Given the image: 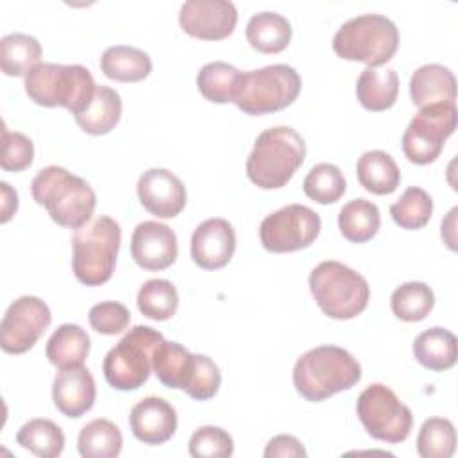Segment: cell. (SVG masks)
Segmentation results:
<instances>
[{
	"label": "cell",
	"instance_id": "cell-3",
	"mask_svg": "<svg viewBox=\"0 0 458 458\" xmlns=\"http://www.w3.org/2000/svg\"><path fill=\"white\" fill-rule=\"evenodd\" d=\"M304 157L306 143L302 136L288 125H276L258 134L245 172L258 188L277 190L293 177Z\"/></svg>",
	"mask_w": 458,
	"mask_h": 458
},
{
	"label": "cell",
	"instance_id": "cell-42",
	"mask_svg": "<svg viewBox=\"0 0 458 458\" xmlns=\"http://www.w3.org/2000/svg\"><path fill=\"white\" fill-rule=\"evenodd\" d=\"M263 454H265V458H304V456H308L301 440L292 435L272 437L268 440Z\"/></svg>",
	"mask_w": 458,
	"mask_h": 458
},
{
	"label": "cell",
	"instance_id": "cell-31",
	"mask_svg": "<svg viewBox=\"0 0 458 458\" xmlns=\"http://www.w3.org/2000/svg\"><path fill=\"white\" fill-rule=\"evenodd\" d=\"M122 431L109 419H95L82 426L77 449L82 458H116L122 453Z\"/></svg>",
	"mask_w": 458,
	"mask_h": 458
},
{
	"label": "cell",
	"instance_id": "cell-1",
	"mask_svg": "<svg viewBox=\"0 0 458 458\" xmlns=\"http://www.w3.org/2000/svg\"><path fill=\"white\" fill-rule=\"evenodd\" d=\"M30 191L57 225L75 231L89 222L97 206L93 188L82 177L57 165L41 168L32 179Z\"/></svg>",
	"mask_w": 458,
	"mask_h": 458
},
{
	"label": "cell",
	"instance_id": "cell-7",
	"mask_svg": "<svg viewBox=\"0 0 458 458\" xmlns=\"http://www.w3.org/2000/svg\"><path fill=\"white\" fill-rule=\"evenodd\" d=\"M120 242V224L106 215L77 229L72 240V268L77 281L86 286L107 283L114 272Z\"/></svg>",
	"mask_w": 458,
	"mask_h": 458
},
{
	"label": "cell",
	"instance_id": "cell-24",
	"mask_svg": "<svg viewBox=\"0 0 458 458\" xmlns=\"http://www.w3.org/2000/svg\"><path fill=\"white\" fill-rule=\"evenodd\" d=\"M249 45L261 54H279L292 39L290 21L274 11H263L252 14L245 27Z\"/></svg>",
	"mask_w": 458,
	"mask_h": 458
},
{
	"label": "cell",
	"instance_id": "cell-34",
	"mask_svg": "<svg viewBox=\"0 0 458 458\" xmlns=\"http://www.w3.org/2000/svg\"><path fill=\"white\" fill-rule=\"evenodd\" d=\"M435 306L433 290L422 281H408L397 286L390 297L392 313L404 322L426 318Z\"/></svg>",
	"mask_w": 458,
	"mask_h": 458
},
{
	"label": "cell",
	"instance_id": "cell-36",
	"mask_svg": "<svg viewBox=\"0 0 458 458\" xmlns=\"http://www.w3.org/2000/svg\"><path fill=\"white\" fill-rule=\"evenodd\" d=\"M390 215L401 229H422L433 215V199L426 190L419 186H410L390 206Z\"/></svg>",
	"mask_w": 458,
	"mask_h": 458
},
{
	"label": "cell",
	"instance_id": "cell-22",
	"mask_svg": "<svg viewBox=\"0 0 458 458\" xmlns=\"http://www.w3.org/2000/svg\"><path fill=\"white\" fill-rule=\"evenodd\" d=\"M122 116V98L120 93L109 86H97L89 104L75 114L77 125L91 136H100L111 132Z\"/></svg>",
	"mask_w": 458,
	"mask_h": 458
},
{
	"label": "cell",
	"instance_id": "cell-15",
	"mask_svg": "<svg viewBox=\"0 0 458 458\" xmlns=\"http://www.w3.org/2000/svg\"><path fill=\"white\" fill-rule=\"evenodd\" d=\"M238 11L229 0H188L181 5V29L199 39L216 41L233 34Z\"/></svg>",
	"mask_w": 458,
	"mask_h": 458
},
{
	"label": "cell",
	"instance_id": "cell-30",
	"mask_svg": "<svg viewBox=\"0 0 458 458\" xmlns=\"http://www.w3.org/2000/svg\"><path fill=\"white\" fill-rule=\"evenodd\" d=\"M381 225L377 206L367 199H352L338 213V229L352 243H365L376 236Z\"/></svg>",
	"mask_w": 458,
	"mask_h": 458
},
{
	"label": "cell",
	"instance_id": "cell-4",
	"mask_svg": "<svg viewBox=\"0 0 458 458\" xmlns=\"http://www.w3.org/2000/svg\"><path fill=\"white\" fill-rule=\"evenodd\" d=\"M152 372L168 388H179L195 401L216 395L222 376L206 354H193L177 342L163 340L152 354Z\"/></svg>",
	"mask_w": 458,
	"mask_h": 458
},
{
	"label": "cell",
	"instance_id": "cell-19",
	"mask_svg": "<svg viewBox=\"0 0 458 458\" xmlns=\"http://www.w3.org/2000/svg\"><path fill=\"white\" fill-rule=\"evenodd\" d=\"M129 426L140 442L147 445H159L175 435L177 413L166 399L148 395L132 406Z\"/></svg>",
	"mask_w": 458,
	"mask_h": 458
},
{
	"label": "cell",
	"instance_id": "cell-14",
	"mask_svg": "<svg viewBox=\"0 0 458 458\" xmlns=\"http://www.w3.org/2000/svg\"><path fill=\"white\" fill-rule=\"evenodd\" d=\"M52 322L50 308L36 295H21L9 304L0 322V347L23 354L36 345Z\"/></svg>",
	"mask_w": 458,
	"mask_h": 458
},
{
	"label": "cell",
	"instance_id": "cell-40",
	"mask_svg": "<svg viewBox=\"0 0 458 458\" xmlns=\"http://www.w3.org/2000/svg\"><path fill=\"white\" fill-rule=\"evenodd\" d=\"M34 143L29 136L2 129V157L0 166L7 172H21L32 165Z\"/></svg>",
	"mask_w": 458,
	"mask_h": 458
},
{
	"label": "cell",
	"instance_id": "cell-25",
	"mask_svg": "<svg viewBox=\"0 0 458 458\" xmlns=\"http://www.w3.org/2000/svg\"><path fill=\"white\" fill-rule=\"evenodd\" d=\"M100 70L107 79L118 82H140L152 72V59L136 47L113 45L104 50Z\"/></svg>",
	"mask_w": 458,
	"mask_h": 458
},
{
	"label": "cell",
	"instance_id": "cell-20",
	"mask_svg": "<svg viewBox=\"0 0 458 458\" xmlns=\"http://www.w3.org/2000/svg\"><path fill=\"white\" fill-rule=\"evenodd\" d=\"M52 399L63 415L70 419L82 417L93 408L97 399V386L91 372L84 365L59 369L52 385Z\"/></svg>",
	"mask_w": 458,
	"mask_h": 458
},
{
	"label": "cell",
	"instance_id": "cell-33",
	"mask_svg": "<svg viewBox=\"0 0 458 458\" xmlns=\"http://www.w3.org/2000/svg\"><path fill=\"white\" fill-rule=\"evenodd\" d=\"M242 72L224 61L204 64L197 73V88L200 95L213 104L233 102Z\"/></svg>",
	"mask_w": 458,
	"mask_h": 458
},
{
	"label": "cell",
	"instance_id": "cell-9",
	"mask_svg": "<svg viewBox=\"0 0 458 458\" xmlns=\"http://www.w3.org/2000/svg\"><path fill=\"white\" fill-rule=\"evenodd\" d=\"M301 75L290 64H268L240 75L233 102L250 116L281 111L301 93Z\"/></svg>",
	"mask_w": 458,
	"mask_h": 458
},
{
	"label": "cell",
	"instance_id": "cell-43",
	"mask_svg": "<svg viewBox=\"0 0 458 458\" xmlns=\"http://www.w3.org/2000/svg\"><path fill=\"white\" fill-rule=\"evenodd\" d=\"M0 190H2V218L0 220L5 224L11 220V216L18 209V193L5 181L0 182Z\"/></svg>",
	"mask_w": 458,
	"mask_h": 458
},
{
	"label": "cell",
	"instance_id": "cell-39",
	"mask_svg": "<svg viewBox=\"0 0 458 458\" xmlns=\"http://www.w3.org/2000/svg\"><path fill=\"white\" fill-rule=\"evenodd\" d=\"M188 453L193 458H227L234 453L233 437L218 426H202L190 437Z\"/></svg>",
	"mask_w": 458,
	"mask_h": 458
},
{
	"label": "cell",
	"instance_id": "cell-27",
	"mask_svg": "<svg viewBox=\"0 0 458 458\" xmlns=\"http://www.w3.org/2000/svg\"><path fill=\"white\" fill-rule=\"evenodd\" d=\"M91 349L89 335L77 324H61L47 342L45 352L57 369L79 367L84 363Z\"/></svg>",
	"mask_w": 458,
	"mask_h": 458
},
{
	"label": "cell",
	"instance_id": "cell-8",
	"mask_svg": "<svg viewBox=\"0 0 458 458\" xmlns=\"http://www.w3.org/2000/svg\"><path fill=\"white\" fill-rule=\"evenodd\" d=\"M310 292L324 315L335 320L358 317L369 304L370 290L367 279L351 267L327 259L310 274Z\"/></svg>",
	"mask_w": 458,
	"mask_h": 458
},
{
	"label": "cell",
	"instance_id": "cell-5",
	"mask_svg": "<svg viewBox=\"0 0 458 458\" xmlns=\"http://www.w3.org/2000/svg\"><path fill=\"white\" fill-rule=\"evenodd\" d=\"M97 89L91 72L82 64L39 63L25 77V93L45 107H64L73 116L93 98Z\"/></svg>",
	"mask_w": 458,
	"mask_h": 458
},
{
	"label": "cell",
	"instance_id": "cell-17",
	"mask_svg": "<svg viewBox=\"0 0 458 458\" xmlns=\"http://www.w3.org/2000/svg\"><path fill=\"white\" fill-rule=\"evenodd\" d=\"M177 236L166 224L145 220L131 236V256L145 270H165L177 259Z\"/></svg>",
	"mask_w": 458,
	"mask_h": 458
},
{
	"label": "cell",
	"instance_id": "cell-26",
	"mask_svg": "<svg viewBox=\"0 0 458 458\" xmlns=\"http://www.w3.org/2000/svg\"><path fill=\"white\" fill-rule=\"evenodd\" d=\"M399 93V77L392 68H370L361 70L356 82V97L360 104L369 111L390 109Z\"/></svg>",
	"mask_w": 458,
	"mask_h": 458
},
{
	"label": "cell",
	"instance_id": "cell-29",
	"mask_svg": "<svg viewBox=\"0 0 458 458\" xmlns=\"http://www.w3.org/2000/svg\"><path fill=\"white\" fill-rule=\"evenodd\" d=\"M41 45L34 36L13 32L0 39V68L11 77H27L41 59Z\"/></svg>",
	"mask_w": 458,
	"mask_h": 458
},
{
	"label": "cell",
	"instance_id": "cell-32",
	"mask_svg": "<svg viewBox=\"0 0 458 458\" xmlns=\"http://www.w3.org/2000/svg\"><path fill=\"white\" fill-rule=\"evenodd\" d=\"M16 442L39 458H57L64 449V433L50 419H30L18 429Z\"/></svg>",
	"mask_w": 458,
	"mask_h": 458
},
{
	"label": "cell",
	"instance_id": "cell-37",
	"mask_svg": "<svg viewBox=\"0 0 458 458\" xmlns=\"http://www.w3.org/2000/svg\"><path fill=\"white\" fill-rule=\"evenodd\" d=\"M456 449V431L449 419L429 417L417 435V453L422 458H451Z\"/></svg>",
	"mask_w": 458,
	"mask_h": 458
},
{
	"label": "cell",
	"instance_id": "cell-6",
	"mask_svg": "<svg viewBox=\"0 0 458 458\" xmlns=\"http://www.w3.org/2000/svg\"><path fill=\"white\" fill-rule=\"evenodd\" d=\"M399 47L397 25L385 14L367 13L347 20L333 36V50L347 61L370 68L388 63Z\"/></svg>",
	"mask_w": 458,
	"mask_h": 458
},
{
	"label": "cell",
	"instance_id": "cell-12",
	"mask_svg": "<svg viewBox=\"0 0 458 458\" xmlns=\"http://www.w3.org/2000/svg\"><path fill=\"white\" fill-rule=\"evenodd\" d=\"M456 116L458 111L453 102L419 107L401 141L408 161L415 165L433 163L440 156L444 141L454 132Z\"/></svg>",
	"mask_w": 458,
	"mask_h": 458
},
{
	"label": "cell",
	"instance_id": "cell-41",
	"mask_svg": "<svg viewBox=\"0 0 458 458\" xmlns=\"http://www.w3.org/2000/svg\"><path fill=\"white\" fill-rule=\"evenodd\" d=\"M89 326L106 336L120 335L129 327L131 322V313L125 304L116 302V301H104L95 306H91L88 313Z\"/></svg>",
	"mask_w": 458,
	"mask_h": 458
},
{
	"label": "cell",
	"instance_id": "cell-18",
	"mask_svg": "<svg viewBox=\"0 0 458 458\" xmlns=\"http://www.w3.org/2000/svg\"><path fill=\"white\" fill-rule=\"evenodd\" d=\"M234 249L236 234L225 218H208L200 222L191 234V259L204 270H216L225 267L231 261Z\"/></svg>",
	"mask_w": 458,
	"mask_h": 458
},
{
	"label": "cell",
	"instance_id": "cell-35",
	"mask_svg": "<svg viewBox=\"0 0 458 458\" xmlns=\"http://www.w3.org/2000/svg\"><path fill=\"white\" fill-rule=\"evenodd\" d=\"M138 310L152 320H168L179 306V293L168 279H148L138 290Z\"/></svg>",
	"mask_w": 458,
	"mask_h": 458
},
{
	"label": "cell",
	"instance_id": "cell-13",
	"mask_svg": "<svg viewBox=\"0 0 458 458\" xmlns=\"http://www.w3.org/2000/svg\"><path fill=\"white\" fill-rule=\"evenodd\" d=\"M320 227V216L311 208L288 204L263 218L259 240L268 252H293L310 247L317 240Z\"/></svg>",
	"mask_w": 458,
	"mask_h": 458
},
{
	"label": "cell",
	"instance_id": "cell-2",
	"mask_svg": "<svg viewBox=\"0 0 458 458\" xmlns=\"http://www.w3.org/2000/svg\"><path fill=\"white\" fill-rule=\"evenodd\" d=\"M293 386L310 403H320L361 379L358 360L338 345H318L306 351L293 365Z\"/></svg>",
	"mask_w": 458,
	"mask_h": 458
},
{
	"label": "cell",
	"instance_id": "cell-28",
	"mask_svg": "<svg viewBox=\"0 0 458 458\" xmlns=\"http://www.w3.org/2000/svg\"><path fill=\"white\" fill-rule=\"evenodd\" d=\"M413 356L424 369L444 372L456 363V336L444 327L426 329L413 342Z\"/></svg>",
	"mask_w": 458,
	"mask_h": 458
},
{
	"label": "cell",
	"instance_id": "cell-16",
	"mask_svg": "<svg viewBox=\"0 0 458 458\" xmlns=\"http://www.w3.org/2000/svg\"><path fill=\"white\" fill-rule=\"evenodd\" d=\"M141 206L157 218L177 216L188 200L184 182L166 168H148L136 184Z\"/></svg>",
	"mask_w": 458,
	"mask_h": 458
},
{
	"label": "cell",
	"instance_id": "cell-44",
	"mask_svg": "<svg viewBox=\"0 0 458 458\" xmlns=\"http://www.w3.org/2000/svg\"><path fill=\"white\" fill-rule=\"evenodd\" d=\"M456 213H458V208H453L449 211L447 218L442 220V238L445 240V243L451 250L456 249V245H454V216H456Z\"/></svg>",
	"mask_w": 458,
	"mask_h": 458
},
{
	"label": "cell",
	"instance_id": "cell-21",
	"mask_svg": "<svg viewBox=\"0 0 458 458\" xmlns=\"http://www.w3.org/2000/svg\"><path fill=\"white\" fill-rule=\"evenodd\" d=\"M410 97L417 107L456 100V79L453 72L437 63L419 66L410 79Z\"/></svg>",
	"mask_w": 458,
	"mask_h": 458
},
{
	"label": "cell",
	"instance_id": "cell-10",
	"mask_svg": "<svg viewBox=\"0 0 458 458\" xmlns=\"http://www.w3.org/2000/svg\"><path fill=\"white\" fill-rule=\"evenodd\" d=\"M163 340V335L150 326L129 329L104 358L102 372L109 386L114 390H136L147 383L154 349Z\"/></svg>",
	"mask_w": 458,
	"mask_h": 458
},
{
	"label": "cell",
	"instance_id": "cell-23",
	"mask_svg": "<svg viewBox=\"0 0 458 458\" xmlns=\"http://www.w3.org/2000/svg\"><path fill=\"white\" fill-rule=\"evenodd\" d=\"M358 182L374 195H390L401 182L395 159L385 150H367L356 163Z\"/></svg>",
	"mask_w": 458,
	"mask_h": 458
},
{
	"label": "cell",
	"instance_id": "cell-38",
	"mask_svg": "<svg viewBox=\"0 0 458 458\" xmlns=\"http://www.w3.org/2000/svg\"><path fill=\"white\" fill-rule=\"evenodd\" d=\"M302 190L311 200L326 206L340 200L347 190V184L342 170L336 165L318 163L310 168L302 181Z\"/></svg>",
	"mask_w": 458,
	"mask_h": 458
},
{
	"label": "cell",
	"instance_id": "cell-11",
	"mask_svg": "<svg viewBox=\"0 0 458 458\" xmlns=\"http://www.w3.org/2000/svg\"><path fill=\"white\" fill-rule=\"evenodd\" d=\"M356 413L365 431L386 444L404 442L413 426L411 410L383 383H372L358 395Z\"/></svg>",
	"mask_w": 458,
	"mask_h": 458
}]
</instances>
